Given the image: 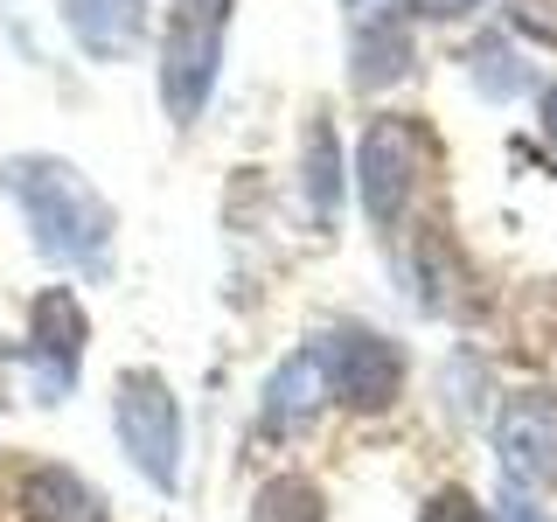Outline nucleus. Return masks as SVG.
Here are the masks:
<instances>
[{
	"label": "nucleus",
	"mask_w": 557,
	"mask_h": 522,
	"mask_svg": "<svg viewBox=\"0 0 557 522\" xmlns=\"http://www.w3.org/2000/svg\"><path fill=\"white\" fill-rule=\"evenodd\" d=\"M0 182L22 202L28 237L42 258H57V265H104V251H112V202L70 161H57V153H22V161L0 167Z\"/></svg>",
	"instance_id": "obj_1"
},
{
	"label": "nucleus",
	"mask_w": 557,
	"mask_h": 522,
	"mask_svg": "<svg viewBox=\"0 0 557 522\" xmlns=\"http://www.w3.org/2000/svg\"><path fill=\"white\" fill-rule=\"evenodd\" d=\"M432 167V133L418 112H376L356 139V196L376 231H397L418 202V182Z\"/></svg>",
	"instance_id": "obj_2"
},
{
	"label": "nucleus",
	"mask_w": 557,
	"mask_h": 522,
	"mask_svg": "<svg viewBox=\"0 0 557 522\" xmlns=\"http://www.w3.org/2000/svg\"><path fill=\"white\" fill-rule=\"evenodd\" d=\"M223 35H231V0H174L161 35V104L174 126L202 119L223 70Z\"/></svg>",
	"instance_id": "obj_3"
},
{
	"label": "nucleus",
	"mask_w": 557,
	"mask_h": 522,
	"mask_svg": "<svg viewBox=\"0 0 557 522\" xmlns=\"http://www.w3.org/2000/svg\"><path fill=\"white\" fill-rule=\"evenodd\" d=\"M112 425L126 460L147 474L161 495L182 487V397L161 370H119L112 383Z\"/></svg>",
	"instance_id": "obj_4"
},
{
	"label": "nucleus",
	"mask_w": 557,
	"mask_h": 522,
	"mask_svg": "<svg viewBox=\"0 0 557 522\" xmlns=\"http://www.w3.org/2000/svg\"><path fill=\"white\" fill-rule=\"evenodd\" d=\"M321 376H327V397H342L348 411H391L405 397V348H397L383 327H335L321 348Z\"/></svg>",
	"instance_id": "obj_5"
},
{
	"label": "nucleus",
	"mask_w": 557,
	"mask_h": 522,
	"mask_svg": "<svg viewBox=\"0 0 557 522\" xmlns=\"http://www.w3.org/2000/svg\"><path fill=\"white\" fill-rule=\"evenodd\" d=\"M84 341H91V321H84L77 293L70 286H42L28 307V376H35V405H63V390L77 383Z\"/></svg>",
	"instance_id": "obj_6"
},
{
	"label": "nucleus",
	"mask_w": 557,
	"mask_h": 522,
	"mask_svg": "<svg viewBox=\"0 0 557 522\" xmlns=\"http://www.w3.org/2000/svg\"><path fill=\"white\" fill-rule=\"evenodd\" d=\"M495 452L522 495L557 487V390H516L495 418Z\"/></svg>",
	"instance_id": "obj_7"
},
{
	"label": "nucleus",
	"mask_w": 557,
	"mask_h": 522,
	"mask_svg": "<svg viewBox=\"0 0 557 522\" xmlns=\"http://www.w3.org/2000/svg\"><path fill=\"white\" fill-rule=\"evenodd\" d=\"M14 509L22 522H112V501H104V487H91L77 474V467H28L22 487H14Z\"/></svg>",
	"instance_id": "obj_8"
},
{
	"label": "nucleus",
	"mask_w": 557,
	"mask_h": 522,
	"mask_svg": "<svg viewBox=\"0 0 557 522\" xmlns=\"http://www.w3.org/2000/svg\"><path fill=\"white\" fill-rule=\"evenodd\" d=\"M327 397V376H321V356L313 348H293L286 362L265 376V397H258V432H300Z\"/></svg>",
	"instance_id": "obj_9"
},
{
	"label": "nucleus",
	"mask_w": 557,
	"mask_h": 522,
	"mask_svg": "<svg viewBox=\"0 0 557 522\" xmlns=\"http://www.w3.org/2000/svg\"><path fill=\"white\" fill-rule=\"evenodd\" d=\"M63 22L77 35V49H91L98 63H119L147 35V0H63Z\"/></svg>",
	"instance_id": "obj_10"
},
{
	"label": "nucleus",
	"mask_w": 557,
	"mask_h": 522,
	"mask_svg": "<svg viewBox=\"0 0 557 522\" xmlns=\"http://www.w3.org/2000/svg\"><path fill=\"white\" fill-rule=\"evenodd\" d=\"M405 77H411V28L397 14H370L356 28V49H348V84L356 91H391Z\"/></svg>",
	"instance_id": "obj_11"
},
{
	"label": "nucleus",
	"mask_w": 557,
	"mask_h": 522,
	"mask_svg": "<svg viewBox=\"0 0 557 522\" xmlns=\"http://www.w3.org/2000/svg\"><path fill=\"white\" fill-rule=\"evenodd\" d=\"M300 188L313 202V216H335L342 202V147H335V119L313 104L307 112V139H300Z\"/></svg>",
	"instance_id": "obj_12"
},
{
	"label": "nucleus",
	"mask_w": 557,
	"mask_h": 522,
	"mask_svg": "<svg viewBox=\"0 0 557 522\" xmlns=\"http://www.w3.org/2000/svg\"><path fill=\"white\" fill-rule=\"evenodd\" d=\"M251 522H327V495L307 474H272L251 495Z\"/></svg>",
	"instance_id": "obj_13"
},
{
	"label": "nucleus",
	"mask_w": 557,
	"mask_h": 522,
	"mask_svg": "<svg viewBox=\"0 0 557 522\" xmlns=\"http://www.w3.org/2000/svg\"><path fill=\"white\" fill-rule=\"evenodd\" d=\"M418 522H495V515L481 509V495H474V487L446 481V487H432V495L418 501Z\"/></svg>",
	"instance_id": "obj_14"
},
{
	"label": "nucleus",
	"mask_w": 557,
	"mask_h": 522,
	"mask_svg": "<svg viewBox=\"0 0 557 522\" xmlns=\"http://www.w3.org/2000/svg\"><path fill=\"white\" fill-rule=\"evenodd\" d=\"M474 8H487V0H405L411 22H460V14H474Z\"/></svg>",
	"instance_id": "obj_15"
},
{
	"label": "nucleus",
	"mask_w": 557,
	"mask_h": 522,
	"mask_svg": "<svg viewBox=\"0 0 557 522\" xmlns=\"http://www.w3.org/2000/svg\"><path fill=\"white\" fill-rule=\"evenodd\" d=\"M495 522H550V509H536L530 495H509V501L495 509Z\"/></svg>",
	"instance_id": "obj_16"
},
{
	"label": "nucleus",
	"mask_w": 557,
	"mask_h": 522,
	"mask_svg": "<svg viewBox=\"0 0 557 522\" xmlns=\"http://www.w3.org/2000/svg\"><path fill=\"white\" fill-rule=\"evenodd\" d=\"M536 119H544V139H550V147H557V84H550V91H544V104H536Z\"/></svg>",
	"instance_id": "obj_17"
},
{
	"label": "nucleus",
	"mask_w": 557,
	"mask_h": 522,
	"mask_svg": "<svg viewBox=\"0 0 557 522\" xmlns=\"http://www.w3.org/2000/svg\"><path fill=\"white\" fill-rule=\"evenodd\" d=\"M348 8H370V0H348Z\"/></svg>",
	"instance_id": "obj_18"
}]
</instances>
